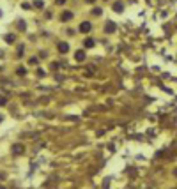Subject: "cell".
<instances>
[{
  "label": "cell",
  "instance_id": "1",
  "mask_svg": "<svg viewBox=\"0 0 177 189\" xmlns=\"http://www.w3.org/2000/svg\"><path fill=\"white\" fill-rule=\"evenodd\" d=\"M71 18H73V12H71V11H64V12H62V16H60L62 21H69Z\"/></svg>",
  "mask_w": 177,
  "mask_h": 189
},
{
  "label": "cell",
  "instance_id": "2",
  "mask_svg": "<svg viewBox=\"0 0 177 189\" xmlns=\"http://www.w3.org/2000/svg\"><path fill=\"white\" fill-rule=\"evenodd\" d=\"M114 30H115V23H114V21H108L106 27H105V32H106V34H112Z\"/></svg>",
  "mask_w": 177,
  "mask_h": 189
},
{
  "label": "cell",
  "instance_id": "3",
  "mask_svg": "<svg viewBox=\"0 0 177 189\" xmlns=\"http://www.w3.org/2000/svg\"><path fill=\"white\" fill-rule=\"evenodd\" d=\"M112 9H114L115 12H122V11H124V4H122V2H115V4L112 6Z\"/></svg>",
  "mask_w": 177,
  "mask_h": 189
},
{
  "label": "cell",
  "instance_id": "4",
  "mask_svg": "<svg viewBox=\"0 0 177 189\" xmlns=\"http://www.w3.org/2000/svg\"><path fill=\"white\" fill-rule=\"evenodd\" d=\"M88 30H91V23H88V21H83L82 25H80V32H88Z\"/></svg>",
  "mask_w": 177,
  "mask_h": 189
},
{
  "label": "cell",
  "instance_id": "5",
  "mask_svg": "<svg viewBox=\"0 0 177 189\" xmlns=\"http://www.w3.org/2000/svg\"><path fill=\"white\" fill-rule=\"evenodd\" d=\"M68 50H69L68 43H59V51L60 53H68Z\"/></svg>",
  "mask_w": 177,
  "mask_h": 189
},
{
  "label": "cell",
  "instance_id": "6",
  "mask_svg": "<svg viewBox=\"0 0 177 189\" xmlns=\"http://www.w3.org/2000/svg\"><path fill=\"white\" fill-rule=\"evenodd\" d=\"M75 58H76L78 62H82V60L85 58V51H82V50H80V51H76V53H75Z\"/></svg>",
  "mask_w": 177,
  "mask_h": 189
},
{
  "label": "cell",
  "instance_id": "7",
  "mask_svg": "<svg viewBox=\"0 0 177 189\" xmlns=\"http://www.w3.org/2000/svg\"><path fill=\"white\" fill-rule=\"evenodd\" d=\"M13 152H16V154H21V152H23V147H21L20 143H18V145H14V147H13Z\"/></svg>",
  "mask_w": 177,
  "mask_h": 189
},
{
  "label": "cell",
  "instance_id": "8",
  "mask_svg": "<svg viewBox=\"0 0 177 189\" xmlns=\"http://www.w3.org/2000/svg\"><path fill=\"white\" fill-rule=\"evenodd\" d=\"M85 46L87 48H92L94 46V39H85Z\"/></svg>",
  "mask_w": 177,
  "mask_h": 189
},
{
  "label": "cell",
  "instance_id": "9",
  "mask_svg": "<svg viewBox=\"0 0 177 189\" xmlns=\"http://www.w3.org/2000/svg\"><path fill=\"white\" fill-rule=\"evenodd\" d=\"M18 28L20 30H25V21H18Z\"/></svg>",
  "mask_w": 177,
  "mask_h": 189
},
{
  "label": "cell",
  "instance_id": "10",
  "mask_svg": "<svg viewBox=\"0 0 177 189\" xmlns=\"http://www.w3.org/2000/svg\"><path fill=\"white\" fill-rule=\"evenodd\" d=\"M6 41H7V43H13V41H14V35H11V34L6 35Z\"/></svg>",
  "mask_w": 177,
  "mask_h": 189
},
{
  "label": "cell",
  "instance_id": "11",
  "mask_svg": "<svg viewBox=\"0 0 177 189\" xmlns=\"http://www.w3.org/2000/svg\"><path fill=\"white\" fill-rule=\"evenodd\" d=\"M29 62H30V64H32V66H37V64H39V62H37V58H36V57H34V58H30Z\"/></svg>",
  "mask_w": 177,
  "mask_h": 189
},
{
  "label": "cell",
  "instance_id": "12",
  "mask_svg": "<svg viewBox=\"0 0 177 189\" xmlns=\"http://www.w3.org/2000/svg\"><path fill=\"white\" fill-rule=\"evenodd\" d=\"M34 4H36V7H39V9H41V7H43V6H44V4H43V2H41V0H36V2H34Z\"/></svg>",
  "mask_w": 177,
  "mask_h": 189
},
{
  "label": "cell",
  "instance_id": "13",
  "mask_svg": "<svg viewBox=\"0 0 177 189\" xmlns=\"http://www.w3.org/2000/svg\"><path fill=\"white\" fill-rule=\"evenodd\" d=\"M6 101H7V99H6L4 96H0V106H4V104H6Z\"/></svg>",
  "mask_w": 177,
  "mask_h": 189
},
{
  "label": "cell",
  "instance_id": "14",
  "mask_svg": "<svg viewBox=\"0 0 177 189\" xmlns=\"http://www.w3.org/2000/svg\"><path fill=\"white\" fill-rule=\"evenodd\" d=\"M21 55H23V46H20V48H18V57H21Z\"/></svg>",
  "mask_w": 177,
  "mask_h": 189
},
{
  "label": "cell",
  "instance_id": "15",
  "mask_svg": "<svg viewBox=\"0 0 177 189\" xmlns=\"http://www.w3.org/2000/svg\"><path fill=\"white\" fill-rule=\"evenodd\" d=\"M21 7H23V9H29V7H30V4H29V2H23V4H21Z\"/></svg>",
  "mask_w": 177,
  "mask_h": 189
},
{
  "label": "cell",
  "instance_id": "16",
  "mask_svg": "<svg viewBox=\"0 0 177 189\" xmlns=\"http://www.w3.org/2000/svg\"><path fill=\"white\" fill-rule=\"evenodd\" d=\"M25 73H27V71H25L23 67H20V69H18V74H25Z\"/></svg>",
  "mask_w": 177,
  "mask_h": 189
},
{
  "label": "cell",
  "instance_id": "17",
  "mask_svg": "<svg viewBox=\"0 0 177 189\" xmlns=\"http://www.w3.org/2000/svg\"><path fill=\"white\" fill-rule=\"evenodd\" d=\"M92 12H94V14H101V12H103V11H101V9H98V7H96V9H94V11H92Z\"/></svg>",
  "mask_w": 177,
  "mask_h": 189
},
{
  "label": "cell",
  "instance_id": "18",
  "mask_svg": "<svg viewBox=\"0 0 177 189\" xmlns=\"http://www.w3.org/2000/svg\"><path fill=\"white\" fill-rule=\"evenodd\" d=\"M66 2V0H57V4H64Z\"/></svg>",
  "mask_w": 177,
  "mask_h": 189
},
{
  "label": "cell",
  "instance_id": "19",
  "mask_svg": "<svg viewBox=\"0 0 177 189\" xmlns=\"http://www.w3.org/2000/svg\"><path fill=\"white\" fill-rule=\"evenodd\" d=\"M87 2H88V4H92V2H94V0H87Z\"/></svg>",
  "mask_w": 177,
  "mask_h": 189
},
{
  "label": "cell",
  "instance_id": "20",
  "mask_svg": "<svg viewBox=\"0 0 177 189\" xmlns=\"http://www.w3.org/2000/svg\"><path fill=\"white\" fill-rule=\"evenodd\" d=\"M2 120H4V117H2V115H0V122H2Z\"/></svg>",
  "mask_w": 177,
  "mask_h": 189
},
{
  "label": "cell",
  "instance_id": "21",
  "mask_svg": "<svg viewBox=\"0 0 177 189\" xmlns=\"http://www.w3.org/2000/svg\"><path fill=\"white\" fill-rule=\"evenodd\" d=\"M0 189H6V187H2V186H0Z\"/></svg>",
  "mask_w": 177,
  "mask_h": 189
}]
</instances>
